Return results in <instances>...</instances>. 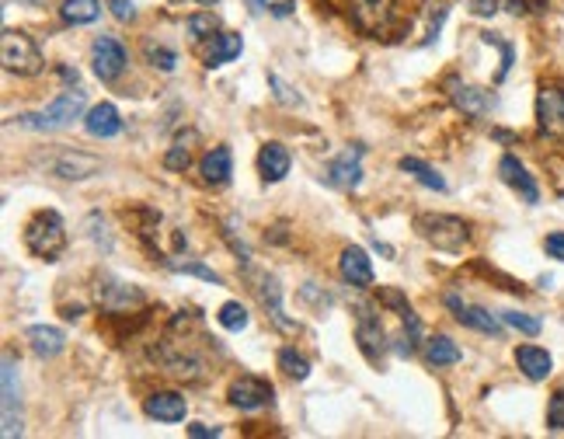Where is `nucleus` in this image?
Segmentation results:
<instances>
[{
	"label": "nucleus",
	"mask_w": 564,
	"mask_h": 439,
	"mask_svg": "<svg viewBox=\"0 0 564 439\" xmlns=\"http://www.w3.org/2000/svg\"><path fill=\"white\" fill-rule=\"evenodd\" d=\"M25 338H28V346H32V353L39 360H52V356H60L67 349V335L60 328H52V324H32L25 331Z\"/></svg>",
	"instance_id": "obj_23"
},
{
	"label": "nucleus",
	"mask_w": 564,
	"mask_h": 439,
	"mask_svg": "<svg viewBox=\"0 0 564 439\" xmlns=\"http://www.w3.org/2000/svg\"><path fill=\"white\" fill-rule=\"evenodd\" d=\"M446 307L453 311V318L460 321L463 328H474V331H481V335H491V338H502V324L505 321H498L491 311H484V307H478V304H467V300H460L456 293H449L446 297Z\"/></svg>",
	"instance_id": "obj_15"
},
{
	"label": "nucleus",
	"mask_w": 564,
	"mask_h": 439,
	"mask_svg": "<svg viewBox=\"0 0 564 439\" xmlns=\"http://www.w3.org/2000/svg\"><path fill=\"white\" fill-rule=\"evenodd\" d=\"M401 171L411 175L415 182H422L425 189H432V192H446V189H449L443 175H439L432 164H425V160H418V158H401Z\"/></svg>",
	"instance_id": "obj_27"
},
{
	"label": "nucleus",
	"mask_w": 564,
	"mask_h": 439,
	"mask_svg": "<svg viewBox=\"0 0 564 439\" xmlns=\"http://www.w3.org/2000/svg\"><path fill=\"white\" fill-rule=\"evenodd\" d=\"M356 342L363 349V356L369 362H380L387 353V335H383V324L373 304H359L356 307Z\"/></svg>",
	"instance_id": "obj_9"
},
{
	"label": "nucleus",
	"mask_w": 564,
	"mask_h": 439,
	"mask_svg": "<svg viewBox=\"0 0 564 439\" xmlns=\"http://www.w3.org/2000/svg\"><path fill=\"white\" fill-rule=\"evenodd\" d=\"M279 370L286 377H293V380H307L310 377V362H307L303 353H296L293 346L279 349Z\"/></svg>",
	"instance_id": "obj_31"
},
{
	"label": "nucleus",
	"mask_w": 564,
	"mask_h": 439,
	"mask_svg": "<svg viewBox=\"0 0 564 439\" xmlns=\"http://www.w3.org/2000/svg\"><path fill=\"white\" fill-rule=\"evenodd\" d=\"M272 384L269 380H262V377H254V373H244L238 377L234 384H230V391H227V401L234 404V408H241V411H258V408H265V404H272Z\"/></svg>",
	"instance_id": "obj_14"
},
{
	"label": "nucleus",
	"mask_w": 564,
	"mask_h": 439,
	"mask_svg": "<svg viewBox=\"0 0 564 439\" xmlns=\"http://www.w3.org/2000/svg\"><path fill=\"white\" fill-rule=\"evenodd\" d=\"M0 60H4V70L18 74V77H36V74H42V67H45L39 42L32 39L28 32H18V28H4Z\"/></svg>",
	"instance_id": "obj_5"
},
{
	"label": "nucleus",
	"mask_w": 564,
	"mask_h": 439,
	"mask_svg": "<svg viewBox=\"0 0 564 439\" xmlns=\"http://www.w3.org/2000/svg\"><path fill=\"white\" fill-rule=\"evenodd\" d=\"M125 49H122V42H116L112 36H98V39L91 42V67H94V77L105 80V84H112V80L122 77V70H125Z\"/></svg>",
	"instance_id": "obj_13"
},
{
	"label": "nucleus",
	"mask_w": 564,
	"mask_h": 439,
	"mask_svg": "<svg viewBox=\"0 0 564 439\" xmlns=\"http://www.w3.org/2000/svg\"><path fill=\"white\" fill-rule=\"evenodd\" d=\"M247 11H251V14H262V11H265V0H247Z\"/></svg>",
	"instance_id": "obj_45"
},
{
	"label": "nucleus",
	"mask_w": 564,
	"mask_h": 439,
	"mask_svg": "<svg viewBox=\"0 0 564 439\" xmlns=\"http://www.w3.org/2000/svg\"><path fill=\"white\" fill-rule=\"evenodd\" d=\"M244 49V42L238 32H220L216 39H213V49L205 53V67L213 70V67H223V63H230V60H238Z\"/></svg>",
	"instance_id": "obj_26"
},
{
	"label": "nucleus",
	"mask_w": 564,
	"mask_h": 439,
	"mask_svg": "<svg viewBox=\"0 0 564 439\" xmlns=\"http://www.w3.org/2000/svg\"><path fill=\"white\" fill-rule=\"evenodd\" d=\"M84 109H87V98H84L81 87H67L49 109L42 112H25L18 116V126L21 129H32V133H56V129H67L77 119H84Z\"/></svg>",
	"instance_id": "obj_1"
},
{
	"label": "nucleus",
	"mask_w": 564,
	"mask_h": 439,
	"mask_svg": "<svg viewBox=\"0 0 564 439\" xmlns=\"http://www.w3.org/2000/svg\"><path fill=\"white\" fill-rule=\"evenodd\" d=\"M185 32H189V36H192L196 42L216 39V32H220V18H216L213 11H199V14H189V18H185Z\"/></svg>",
	"instance_id": "obj_30"
},
{
	"label": "nucleus",
	"mask_w": 564,
	"mask_h": 439,
	"mask_svg": "<svg viewBox=\"0 0 564 439\" xmlns=\"http://www.w3.org/2000/svg\"><path fill=\"white\" fill-rule=\"evenodd\" d=\"M216 321L227 328V331H244L247 324H251V314H247V307L244 304H238V300H227L223 307H220V314H216Z\"/></svg>",
	"instance_id": "obj_33"
},
{
	"label": "nucleus",
	"mask_w": 564,
	"mask_h": 439,
	"mask_svg": "<svg viewBox=\"0 0 564 439\" xmlns=\"http://www.w3.org/2000/svg\"><path fill=\"white\" fill-rule=\"evenodd\" d=\"M289 164H293L289 150H286L282 143H276V140L258 150V171H262L265 182H282V178L289 175Z\"/></svg>",
	"instance_id": "obj_25"
},
{
	"label": "nucleus",
	"mask_w": 564,
	"mask_h": 439,
	"mask_svg": "<svg viewBox=\"0 0 564 439\" xmlns=\"http://www.w3.org/2000/svg\"><path fill=\"white\" fill-rule=\"evenodd\" d=\"M84 129H87L91 136H98V140H112V136H119V133H122L119 109H116L112 102H101V105H94V109L84 116Z\"/></svg>",
	"instance_id": "obj_21"
},
{
	"label": "nucleus",
	"mask_w": 564,
	"mask_h": 439,
	"mask_svg": "<svg viewBox=\"0 0 564 439\" xmlns=\"http://www.w3.org/2000/svg\"><path fill=\"white\" fill-rule=\"evenodd\" d=\"M199 175L205 185H213V189H227L230 185V175H234V154H230V147H213L199 164Z\"/></svg>",
	"instance_id": "obj_20"
},
{
	"label": "nucleus",
	"mask_w": 564,
	"mask_h": 439,
	"mask_svg": "<svg viewBox=\"0 0 564 439\" xmlns=\"http://www.w3.org/2000/svg\"><path fill=\"white\" fill-rule=\"evenodd\" d=\"M505 4H509L512 14H526V0H505Z\"/></svg>",
	"instance_id": "obj_44"
},
{
	"label": "nucleus",
	"mask_w": 564,
	"mask_h": 439,
	"mask_svg": "<svg viewBox=\"0 0 564 439\" xmlns=\"http://www.w3.org/2000/svg\"><path fill=\"white\" fill-rule=\"evenodd\" d=\"M174 272H189V276H199V280H205V282H213V286H220V276L209 269V265H202V262H167Z\"/></svg>",
	"instance_id": "obj_37"
},
{
	"label": "nucleus",
	"mask_w": 564,
	"mask_h": 439,
	"mask_svg": "<svg viewBox=\"0 0 564 439\" xmlns=\"http://www.w3.org/2000/svg\"><path fill=\"white\" fill-rule=\"evenodd\" d=\"M502 321L509 324V328H516V331H523V335H540V318H533V314H523V311H502Z\"/></svg>",
	"instance_id": "obj_35"
},
{
	"label": "nucleus",
	"mask_w": 564,
	"mask_h": 439,
	"mask_svg": "<svg viewBox=\"0 0 564 439\" xmlns=\"http://www.w3.org/2000/svg\"><path fill=\"white\" fill-rule=\"evenodd\" d=\"M25 248L42 258V262H56L67 248V224L56 209H39L28 224H25Z\"/></svg>",
	"instance_id": "obj_4"
},
{
	"label": "nucleus",
	"mask_w": 564,
	"mask_h": 439,
	"mask_svg": "<svg viewBox=\"0 0 564 439\" xmlns=\"http://www.w3.org/2000/svg\"><path fill=\"white\" fill-rule=\"evenodd\" d=\"M143 411L150 419H157V422H181L185 411H189V401L181 398L178 391H157V394H150L143 401Z\"/></svg>",
	"instance_id": "obj_22"
},
{
	"label": "nucleus",
	"mask_w": 564,
	"mask_h": 439,
	"mask_svg": "<svg viewBox=\"0 0 564 439\" xmlns=\"http://www.w3.org/2000/svg\"><path fill=\"white\" fill-rule=\"evenodd\" d=\"M171 4H178V0H171ZM192 4H205V7H213V4H220V0H192Z\"/></svg>",
	"instance_id": "obj_47"
},
{
	"label": "nucleus",
	"mask_w": 564,
	"mask_h": 439,
	"mask_svg": "<svg viewBox=\"0 0 564 439\" xmlns=\"http://www.w3.org/2000/svg\"><path fill=\"white\" fill-rule=\"evenodd\" d=\"M109 7H112V14H116L119 21H133V18H136L133 0H109Z\"/></svg>",
	"instance_id": "obj_41"
},
{
	"label": "nucleus",
	"mask_w": 564,
	"mask_h": 439,
	"mask_svg": "<svg viewBox=\"0 0 564 439\" xmlns=\"http://www.w3.org/2000/svg\"><path fill=\"white\" fill-rule=\"evenodd\" d=\"M391 18H394V0H352V21L363 36L376 39L380 32H387Z\"/></svg>",
	"instance_id": "obj_16"
},
{
	"label": "nucleus",
	"mask_w": 564,
	"mask_h": 439,
	"mask_svg": "<svg viewBox=\"0 0 564 439\" xmlns=\"http://www.w3.org/2000/svg\"><path fill=\"white\" fill-rule=\"evenodd\" d=\"M415 231H418V238L429 240L436 251H446V255H460L471 244L467 220L449 216V213H418L415 216Z\"/></svg>",
	"instance_id": "obj_3"
},
{
	"label": "nucleus",
	"mask_w": 564,
	"mask_h": 439,
	"mask_svg": "<svg viewBox=\"0 0 564 439\" xmlns=\"http://www.w3.org/2000/svg\"><path fill=\"white\" fill-rule=\"evenodd\" d=\"M498 178H502L512 192H520L526 206H536V202H540V185L533 182V175L526 171V164L520 158L505 154V158L498 160Z\"/></svg>",
	"instance_id": "obj_17"
},
{
	"label": "nucleus",
	"mask_w": 564,
	"mask_h": 439,
	"mask_svg": "<svg viewBox=\"0 0 564 439\" xmlns=\"http://www.w3.org/2000/svg\"><path fill=\"white\" fill-rule=\"evenodd\" d=\"M363 154L366 147H349L338 158H331L324 164V182L334 185V189H345V192L359 189V182H363Z\"/></svg>",
	"instance_id": "obj_12"
},
{
	"label": "nucleus",
	"mask_w": 564,
	"mask_h": 439,
	"mask_svg": "<svg viewBox=\"0 0 564 439\" xmlns=\"http://www.w3.org/2000/svg\"><path fill=\"white\" fill-rule=\"evenodd\" d=\"M471 14L474 18H495L498 14V0H471Z\"/></svg>",
	"instance_id": "obj_40"
},
{
	"label": "nucleus",
	"mask_w": 564,
	"mask_h": 439,
	"mask_svg": "<svg viewBox=\"0 0 564 439\" xmlns=\"http://www.w3.org/2000/svg\"><path fill=\"white\" fill-rule=\"evenodd\" d=\"M536 126L544 136L564 140V87L547 84L536 94Z\"/></svg>",
	"instance_id": "obj_11"
},
{
	"label": "nucleus",
	"mask_w": 564,
	"mask_h": 439,
	"mask_svg": "<svg viewBox=\"0 0 564 439\" xmlns=\"http://www.w3.org/2000/svg\"><path fill=\"white\" fill-rule=\"evenodd\" d=\"M425 360L432 362V366H453V362H460V349H456V342L453 338H446V335H436V338H429L425 342Z\"/></svg>",
	"instance_id": "obj_29"
},
{
	"label": "nucleus",
	"mask_w": 564,
	"mask_h": 439,
	"mask_svg": "<svg viewBox=\"0 0 564 439\" xmlns=\"http://www.w3.org/2000/svg\"><path fill=\"white\" fill-rule=\"evenodd\" d=\"M157 360L164 362V370L185 384H202L205 380V362L202 356H196L192 349H185L181 342L174 338H164V346L157 349Z\"/></svg>",
	"instance_id": "obj_6"
},
{
	"label": "nucleus",
	"mask_w": 564,
	"mask_h": 439,
	"mask_svg": "<svg viewBox=\"0 0 564 439\" xmlns=\"http://www.w3.org/2000/svg\"><path fill=\"white\" fill-rule=\"evenodd\" d=\"M192 140H196V133H189V140L181 136V140L164 154V167H167V171H185V167L192 164V147H189Z\"/></svg>",
	"instance_id": "obj_34"
},
{
	"label": "nucleus",
	"mask_w": 564,
	"mask_h": 439,
	"mask_svg": "<svg viewBox=\"0 0 564 439\" xmlns=\"http://www.w3.org/2000/svg\"><path fill=\"white\" fill-rule=\"evenodd\" d=\"M547 429H551V433H564V391H554V394H551V404H547Z\"/></svg>",
	"instance_id": "obj_38"
},
{
	"label": "nucleus",
	"mask_w": 564,
	"mask_h": 439,
	"mask_svg": "<svg viewBox=\"0 0 564 439\" xmlns=\"http://www.w3.org/2000/svg\"><path fill=\"white\" fill-rule=\"evenodd\" d=\"M269 87H272L276 102H282V105H289V109H300V105H303V98H300V94H293V87H289L279 74H269Z\"/></svg>",
	"instance_id": "obj_36"
},
{
	"label": "nucleus",
	"mask_w": 564,
	"mask_h": 439,
	"mask_svg": "<svg viewBox=\"0 0 564 439\" xmlns=\"http://www.w3.org/2000/svg\"><path fill=\"white\" fill-rule=\"evenodd\" d=\"M446 94H449V102H453L463 116H471V119H484V116H491V112L498 109V98H495L491 91L474 87V84H467V80H460V77H446Z\"/></svg>",
	"instance_id": "obj_8"
},
{
	"label": "nucleus",
	"mask_w": 564,
	"mask_h": 439,
	"mask_svg": "<svg viewBox=\"0 0 564 439\" xmlns=\"http://www.w3.org/2000/svg\"><path fill=\"white\" fill-rule=\"evenodd\" d=\"M60 74H63V80H70V84H77V70H70V67H60Z\"/></svg>",
	"instance_id": "obj_46"
},
{
	"label": "nucleus",
	"mask_w": 564,
	"mask_h": 439,
	"mask_svg": "<svg viewBox=\"0 0 564 439\" xmlns=\"http://www.w3.org/2000/svg\"><path fill=\"white\" fill-rule=\"evenodd\" d=\"M143 56H147V63H150V67H157L161 74H174V70H178V53H174V49H167V45L147 42V45H143Z\"/></svg>",
	"instance_id": "obj_32"
},
{
	"label": "nucleus",
	"mask_w": 564,
	"mask_h": 439,
	"mask_svg": "<svg viewBox=\"0 0 564 439\" xmlns=\"http://www.w3.org/2000/svg\"><path fill=\"white\" fill-rule=\"evenodd\" d=\"M289 11H293V0H282V4H276V7H272V14H276V18H286Z\"/></svg>",
	"instance_id": "obj_43"
},
{
	"label": "nucleus",
	"mask_w": 564,
	"mask_h": 439,
	"mask_svg": "<svg viewBox=\"0 0 564 439\" xmlns=\"http://www.w3.org/2000/svg\"><path fill=\"white\" fill-rule=\"evenodd\" d=\"M544 251H547L551 258L564 262V231H558V234H547V238H544Z\"/></svg>",
	"instance_id": "obj_39"
},
{
	"label": "nucleus",
	"mask_w": 564,
	"mask_h": 439,
	"mask_svg": "<svg viewBox=\"0 0 564 439\" xmlns=\"http://www.w3.org/2000/svg\"><path fill=\"white\" fill-rule=\"evenodd\" d=\"M338 272H342V280L349 282V286H356V289H369L373 286V262H369V255H366L359 244H349L342 251Z\"/></svg>",
	"instance_id": "obj_18"
},
{
	"label": "nucleus",
	"mask_w": 564,
	"mask_h": 439,
	"mask_svg": "<svg viewBox=\"0 0 564 439\" xmlns=\"http://www.w3.org/2000/svg\"><path fill=\"white\" fill-rule=\"evenodd\" d=\"M94 297H98L101 311H109V314H125V311H136V307L147 304V293H143L140 286L122 282V280H116V276H101Z\"/></svg>",
	"instance_id": "obj_7"
},
{
	"label": "nucleus",
	"mask_w": 564,
	"mask_h": 439,
	"mask_svg": "<svg viewBox=\"0 0 564 439\" xmlns=\"http://www.w3.org/2000/svg\"><path fill=\"white\" fill-rule=\"evenodd\" d=\"M60 18L67 25H91L101 18V0H63Z\"/></svg>",
	"instance_id": "obj_28"
},
{
	"label": "nucleus",
	"mask_w": 564,
	"mask_h": 439,
	"mask_svg": "<svg viewBox=\"0 0 564 439\" xmlns=\"http://www.w3.org/2000/svg\"><path fill=\"white\" fill-rule=\"evenodd\" d=\"M254 289H258V297H262V307H265L269 321H272L279 331H286V335L300 331V324H296V321H289L286 318V311H282V286H279L276 276H262Z\"/></svg>",
	"instance_id": "obj_19"
},
{
	"label": "nucleus",
	"mask_w": 564,
	"mask_h": 439,
	"mask_svg": "<svg viewBox=\"0 0 564 439\" xmlns=\"http://www.w3.org/2000/svg\"><path fill=\"white\" fill-rule=\"evenodd\" d=\"M516 366L523 370L526 380L540 384V380H547V377H551L554 360H551V353H547V349H540V346H520V349H516Z\"/></svg>",
	"instance_id": "obj_24"
},
{
	"label": "nucleus",
	"mask_w": 564,
	"mask_h": 439,
	"mask_svg": "<svg viewBox=\"0 0 564 439\" xmlns=\"http://www.w3.org/2000/svg\"><path fill=\"white\" fill-rule=\"evenodd\" d=\"M32 164L45 171V175H52V178H60V182H84V178H94V175H101V158H94V154H84V150H74V147H52V150H39Z\"/></svg>",
	"instance_id": "obj_2"
},
{
	"label": "nucleus",
	"mask_w": 564,
	"mask_h": 439,
	"mask_svg": "<svg viewBox=\"0 0 564 439\" xmlns=\"http://www.w3.org/2000/svg\"><path fill=\"white\" fill-rule=\"evenodd\" d=\"M223 429L220 426H205V422H196V426H189V436H196V439H213V436H220Z\"/></svg>",
	"instance_id": "obj_42"
},
{
	"label": "nucleus",
	"mask_w": 564,
	"mask_h": 439,
	"mask_svg": "<svg viewBox=\"0 0 564 439\" xmlns=\"http://www.w3.org/2000/svg\"><path fill=\"white\" fill-rule=\"evenodd\" d=\"M4 436H21V387H18V362L14 353H4Z\"/></svg>",
	"instance_id": "obj_10"
}]
</instances>
